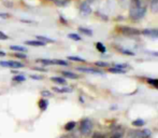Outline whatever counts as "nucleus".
<instances>
[{"label":"nucleus","instance_id":"f257e3e1","mask_svg":"<svg viewBox=\"0 0 158 138\" xmlns=\"http://www.w3.org/2000/svg\"><path fill=\"white\" fill-rule=\"evenodd\" d=\"M148 4V0H132L129 8V17L132 21L141 19L145 15Z\"/></svg>","mask_w":158,"mask_h":138},{"label":"nucleus","instance_id":"f03ea898","mask_svg":"<svg viewBox=\"0 0 158 138\" xmlns=\"http://www.w3.org/2000/svg\"><path fill=\"white\" fill-rule=\"evenodd\" d=\"M93 128H94V124L93 121L89 119H84L82 120L81 124H80V133L84 136H88L92 134Z\"/></svg>","mask_w":158,"mask_h":138},{"label":"nucleus","instance_id":"7ed1b4c3","mask_svg":"<svg viewBox=\"0 0 158 138\" xmlns=\"http://www.w3.org/2000/svg\"><path fill=\"white\" fill-rule=\"evenodd\" d=\"M152 133L150 130L145 128V130H135L131 131L128 134V138H150Z\"/></svg>","mask_w":158,"mask_h":138},{"label":"nucleus","instance_id":"20e7f679","mask_svg":"<svg viewBox=\"0 0 158 138\" xmlns=\"http://www.w3.org/2000/svg\"><path fill=\"white\" fill-rule=\"evenodd\" d=\"M119 32L125 36H138V35L141 34V32H140L139 29H135V28H132V27H128V26H122V27L119 28Z\"/></svg>","mask_w":158,"mask_h":138},{"label":"nucleus","instance_id":"39448f33","mask_svg":"<svg viewBox=\"0 0 158 138\" xmlns=\"http://www.w3.org/2000/svg\"><path fill=\"white\" fill-rule=\"evenodd\" d=\"M0 66L16 69V68H23L24 64H22L21 62H16V61H6V62H0Z\"/></svg>","mask_w":158,"mask_h":138},{"label":"nucleus","instance_id":"423d86ee","mask_svg":"<svg viewBox=\"0 0 158 138\" xmlns=\"http://www.w3.org/2000/svg\"><path fill=\"white\" fill-rule=\"evenodd\" d=\"M80 13L82 15H89L92 13V8H90L88 2L85 1L83 3H81V6H80Z\"/></svg>","mask_w":158,"mask_h":138},{"label":"nucleus","instance_id":"0eeeda50","mask_svg":"<svg viewBox=\"0 0 158 138\" xmlns=\"http://www.w3.org/2000/svg\"><path fill=\"white\" fill-rule=\"evenodd\" d=\"M77 70L79 71H82V72H86V73H94V75H103V72H102L100 69H95V68H77Z\"/></svg>","mask_w":158,"mask_h":138},{"label":"nucleus","instance_id":"6e6552de","mask_svg":"<svg viewBox=\"0 0 158 138\" xmlns=\"http://www.w3.org/2000/svg\"><path fill=\"white\" fill-rule=\"evenodd\" d=\"M142 35L148 36V37H158V29H144L141 32Z\"/></svg>","mask_w":158,"mask_h":138},{"label":"nucleus","instance_id":"1a4fd4ad","mask_svg":"<svg viewBox=\"0 0 158 138\" xmlns=\"http://www.w3.org/2000/svg\"><path fill=\"white\" fill-rule=\"evenodd\" d=\"M27 45H31V46H44L45 45V42L40 41V40H28L25 42Z\"/></svg>","mask_w":158,"mask_h":138},{"label":"nucleus","instance_id":"9d476101","mask_svg":"<svg viewBox=\"0 0 158 138\" xmlns=\"http://www.w3.org/2000/svg\"><path fill=\"white\" fill-rule=\"evenodd\" d=\"M148 3L153 13H158V0H148Z\"/></svg>","mask_w":158,"mask_h":138},{"label":"nucleus","instance_id":"9b49d317","mask_svg":"<svg viewBox=\"0 0 158 138\" xmlns=\"http://www.w3.org/2000/svg\"><path fill=\"white\" fill-rule=\"evenodd\" d=\"M39 108H40V110L41 111H44V110H46V108H48V99H44V98H42V99H40L39 101Z\"/></svg>","mask_w":158,"mask_h":138},{"label":"nucleus","instance_id":"f8f14e48","mask_svg":"<svg viewBox=\"0 0 158 138\" xmlns=\"http://www.w3.org/2000/svg\"><path fill=\"white\" fill-rule=\"evenodd\" d=\"M51 80H52L53 82H55V83H57V84H63V85L67 84L66 79H64V78H61V77H52V78H51Z\"/></svg>","mask_w":158,"mask_h":138},{"label":"nucleus","instance_id":"ddd939ff","mask_svg":"<svg viewBox=\"0 0 158 138\" xmlns=\"http://www.w3.org/2000/svg\"><path fill=\"white\" fill-rule=\"evenodd\" d=\"M75 125H77V123H75L74 121H70L68 122V123L64 125V130L68 131V132H70V131H73L75 128Z\"/></svg>","mask_w":158,"mask_h":138},{"label":"nucleus","instance_id":"4468645a","mask_svg":"<svg viewBox=\"0 0 158 138\" xmlns=\"http://www.w3.org/2000/svg\"><path fill=\"white\" fill-rule=\"evenodd\" d=\"M51 1H52L53 3L56 4V6H66V4L69 3V2H70V0H51Z\"/></svg>","mask_w":158,"mask_h":138},{"label":"nucleus","instance_id":"2eb2a0df","mask_svg":"<svg viewBox=\"0 0 158 138\" xmlns=\"http://www.w3.org/2000/svg\"><path fill=\"white\" fill-rule=\"evenodd\" d=\"M131 124H132L133 126H137V127H141V126H143L144 124H145V121L142 119H137V120H133Z\"/></svg>","mask_w":158,"mask_h":138},{"label":"nucleus","instance_id":"dca6fc26","mask_svg":"<svg viewBox=\"0 0 158 138\" xmlns=\"http://www.w3.org/2000/svg\"><path fill=\"white\" fill-rule=\"evenodd\" d=\"M96 49H97L100 53H106V48L103 45V43H101V42H97V43H96Z\"/></svg>","mask_w":158,"mask_h":138},{"label":"nucleus","instance_id":"f3484780","mask_svg":"<svg viewBox=\"0 0 158 138\" xmlns=\"http://www.w3.org/2000/svg\"><path fill=\"white\" fill-rule=\"evenodd\" d=\"M63 75L66 78H70V79H77L79 78V75L73 72H70V71H63Z\"/></svg>","mask_w":158,"mask_h":138},{"label":"nucleus","instance_id":"a211bd4d","mask_svg":"<svg viewBox=\"0 0 158 138\" xmlns=\"http://www.w3.org/2000/svg\"><path fill=\"white\" fill-rule=\"evenodd\" d=\"M10 49L12 51H16V52H26V48L24 46H21V45H11Z\"/></svg>","mask_w":158,"mask_h":138},{"label":"nucleus","instance_id":"6ab92c4d","mask_svg":"<svg viewBox=\"0 0 158 138\" xmlns=\"http://www.w3.org/2000/svg\"><path fill=\"white\" fill-rule=\"evenodd\" d=\"M79 32H82V34L86 35V36H93V32L90 29H88V28H84V27H79Z\"/></svg>","mask_w":158,"mask_h":138},{"label":"nucleus","instance_id":"aec40b11","mask_svg":"<svg viewBox=\"0 0 158 138\" xmlns=\"http://www.w3.org/2000/svg\"><path fill=\"white\" fill-rule=\"evenodd\" d=\"M109 71L112 73H125L126 69H119L116 67H112V68H109Z\"/></svg>","mask_w":158,"mask_h":138},{"label":"nucleus","instance_id":"412c9836","mask_svg":"<svg viewBox=\"0 0 158 138\" xmlns=\"http://www.w3.org/2000/svg\"><path fill=\"white\" fill-rule=\"evenodd\" d=\"M54 92H57V93H69L71 92V88H53Z\"/></svg>","mask_w":158,"mask_h":138},{"label":"nucleus","instance_id":"4be33fe9","mask_svg":"<svg viewBox=\"0 0 158 138\" xmlns=\"http://www.w3.org/2000/svg\"><path fill=\"white\" fill-rule=\"evenodd\" d=\"M13 81H16V82H24V81H26V78H25V75H14L13 77Z\"/></svg>","mask_w":158,"mask_h":138},{"label":"nucleus","instance_id":"5701e85b","mask_svg":"<svg viewBox=\"0 0 158 138\" xmlns=\"http://www.w3.org/2000/svg\"><path fill=\"white\" fill-rule=\"evenodd\" d=\"M39 62L43 65H55L54 59H39Z\"/></svg>","mask_w":158,"mask_h":138},{"label":"nucleus","instance_id":"b1692460","mask_svg":"<svg viewBox=\"0 0 158 138\" xmlns=\"http://www.w3.org/2000/svg\"><path fill=\"white\" fill-rule=\"evenodd\" d=\"M69 61H73V62H79V63H83L85 62L84 58H81V57H77V56H68Z\"/></svg>","mask_w":158,"mask_h":138},{"label":"nucleus","instance_id":"393cba45","mask_svg":"<svg viewBox=\"0 0 158 138\" xmlns=\"http://www.w3.org/2000/svg\"><path fill=\"white\" fill-rule=\"evenodd\" d=\"M37 39L40 40V41L45 42V43H46V42H54V40H53V39H50V38H48V37H43V36H38Z\"/></svg>","mask_w":158,"mask_h":138},{"label":"nucleus","instance_id":"a878e982","mask_svg":"<svg viewBox=\"0 0 158 138\" xmlns=\"http://www.w3.org/2000/svg\"><path fill=\"white\" fill-rule=\"evenodd\" d=\"M123 135H124L123 131H116V132L111 136V138H122L123 137Z\"/></svg>","mask_w":158,"mask_h":138},{"label":"nucleus","instance_id":"bb28decb","mask_svg":"<svg viewBox=\"0 0 158 138\" xmlns=\"http://www.w3.org/2000/svg\"><path fill=\"white\" fill-rule=\"evenodd\" d=\"M68 38L74 40V41H80V40H81V37H80L79 35H77V34H69Z\"/></svg>","mask_w":158,"mask_h":138},{"label":"nucleus","instance_id":"cd10ccee","mask_svg":"<svg viewBox=\"0 0 158 138\" xmlns=\"http://www.w3.org/2000/svg\"><path fill=\"white\" fill-rule=\"evenodd\" d=\"M55 65H63V66H68V63L66 61H63V59H54Z\"/></svg>","mask_w":158,"mask_h":138},{"label":"nucleus","instance_id":"c85d7f7f","mask_svg":"<svg viewBox=\"0 0 158 138\" xmlns=\"http://www.w3.org/2000/svg\"><path fill=\"white\" fill-rule=\"evenodd\" d=\"M148 82L150 84H152L153 86H155V88H158V80H156V79H148Z\"/></svg>","mask_w":158,"mask_h":138},{"label":"nucleus","instance_id":"c756f323","mask_svg":"<svg viewBox=\"0 0 158 138\" xmlns=\"http://www.w3.org/2000/svg\"><path fill=\"white\" fill-rule=\"evenodd\" d=\"M96 66H98V67H108L109 64L103 63V62H97V63H96Z\"/></svg>","mask_w":158,"mask_h":138},{"label":"nucleus","instance_id":"7c9ffc66","mask_svg":"<svg viewBox=\"0 0 158 138\" xmlns=\"http://www.w3.org/2000/svg\"><path fill=\"white\" fill-rule=\"evenodd\" d=\"M0 19H10V14H9V13H0Z\"/></svg>","mask_w":158,"mask_h":138},{"label":"nucleus","instance_id":"2f4dec72","mask_svg":"<svg viewBox=\"0 0 158 138\" xmlns=\"http://www.w3.org/2000/svg\"><path fill=\"white\" fill-rule=\"evenodd\" d=\"M121 51H122V53H123V54L129 55V56H133V55H135V53L131 52V51H128V50H121Z\"/></svg>","mask_w":158,"mask_h":138},{"label":"nucleus","instance_id":"473e14b6","mask_svg":"<svg viewBox=\"0 0 158 138\" xmlns=\"http://www.w3.org/2000/svg\"><path fill=\"white\" fill-rule=\"evenodd\" d=\"M14 56H16V57H19V58H26V55L25 54H23L22 52H19V53H15L14 54Z\"/></svg>","mask_w":158,"mask_h":138},{"label":"nucleus","instance_id":"72a5a7b5","mask_svg":"<svg viewBox=\"0 0 158 138\" xmlns=\"http://www.w3.org/2000/svg\"><path fill=\"white\" fill-rule=\"evenodd\" d=\"M41 94L43 95V96H45V97H50V96H52V93L48 92V91H42Z\"/></svg>","mask_w":158,"mask_h":138},{"label":"nucleus","instance_id":"f704fd0d","mask_svg":"<svg viewBox=\"0 0 158 138\" xmlns=\"http://www.w3.org/2000/svg\"><path fill=\"white\" fill-rule=\"evenodd\" d=\"M9 39V36H6L3 32H0V40H8Z\"/></svg>","mask_w":158,"mask_h":138},{"label":"nucleus","instance_id":"c9c22d12","mask_svg":"<svg viewBox=\"0 0 158 138\" xmlns=\"http://www.w3.org/2000/svg\"><path fill=\"white\" fill-rule=\"evenodd\" d=\"M30 78L33 79V80H42V79H43L41 75H30Z\"/></svg>","mask_w":158,"mask_h":138},{"label":"nucleus","instance_id":"e433bc0d","mask_svg":"<svg viewBox=\"0 0 158 138\" xmlns=\"http://www.w3.org/2000/svg\"><path fill=\"white\" fill-rule=\"evenodd\" d=\"M33 70H37V71H44V72H45L46 69H42V68H33Z\"/></svg>","mask_w":158,"mask_h":138},{"label":"nucleus","instance_id":"4c0bfd02","mask_svg":"<svg viewBox=\"0 0 158 138\" xmlns=\"http://www.w3.org/2000/svg\"><path fill=\"white\" fill-rule=\"evenodd\" d=\"M0 56H6V53L3 51H0Z\"/></svg>","mask_w":158,"mask_h":138},{"label":"nucleus","instance_id":"58836bf2","mask_svg":"<svg viewBox=\"0 0 158 138\" xmlns=\"http://www.w3.org/2000/svg\"><path fill=\"white\" fill-rule=\"evenodd\" d=\"M95 1H97V0H86V2H88V3H89V2H95Z\"/></svg>","mask_w":158,"mask_h":138},{"label":"nucleus","instance_id":"ea45409f","mask_svg":"<svg viewBox=\"0 0 158 138\" xmlns=\"http://www.w3.org/2000/svg\"><path fill=\"white\" fill-rule=\"evenodd\" d=\"M153 55H154V56H156V57H158V52H154V53H153Z\"/></svg>","mask_w":158,"mask_h":138},{"label":"nucleus","instance_id":"a19ab883","mask_svg":"<svg viewBox=\"0 0 158 138\" xmlns=\"http://www.w3.org/2000/svg\"><path fill=\"white\" fill-rule=\"evenodd\" d=\"M59 138H69V137H67V136H61V137H59Z\"/></svg>","mask_w":158,"mask_h":138}]
</instances>
